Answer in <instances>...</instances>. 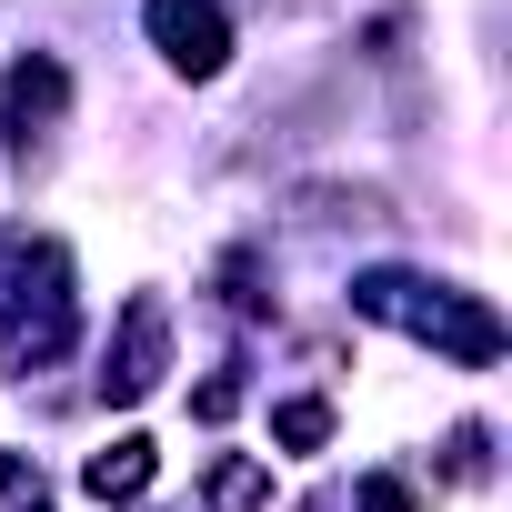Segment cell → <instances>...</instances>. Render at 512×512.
<instances>
[{
    "mask_svg": "<svg viewBox=\"0 0 512 512\" xmlns=\"http://www.w3.org/2000/svg\"><path fill=\"white\" fill-rule=\"evenodd\" d=\"M352 312H372V322H392V332H412V342H432V352H452V362H502V322L472 302V292H442V282H412V272H362L352 282Z\"/></svg>",
    "mask_w": 512,
    "mask_h": 512,
    "instance_id": "cell-1",
    "label": "cell"
},
{
    "mask_svg": "<svg viewBox=\"0 0 512 512\" xmlns=\"http://www.w3.org/2000/svg\"><path fill=\"white\" fill-rule=\"evenodd\" d=\"M11 262H21V282H11V312H0V372L31 382L81 332V312H71V251L61 241H31V251H11Z\"/></svg>",
    "mask_w": 512,
    "mask_h": 512,
    "instance_id": "cell-2",
    "label": "cell"
},
{
    "mask_svg": "<svg viewBox=\"0 0 512 512\" xmlns=\"http://www.w3.org/2000/svg\"><path fill=\"white\" fill-rule=\"evenodd\" d=\"M141 31H151V51H161L181 81H221V61H231L221 0H141Z\"/></svg>",
    "mask_w": 512,
    "mask_h": 512,
    "instance_id": "cell-3",
    "label": "cell"
},
{
    "mask_svg": "<svg viewBox=\"0 0 512 512\" xmlns=\"http://www.w3.org/2000/svg\"><path fill=\"white\" fill-rule=\"evenodd\" d=\"M161 372H171V312L141 292V302L121 312V342H111V362H101V402H141Z\"/></svg>",
    "mask_w": 512,
    "mask_h": 512,
    "instance_id": "cell-4",
    "label": "cell"
},
{
    "mask_svg": "<svg viewBox=\"0 0 512 512\" xmlns=\"http://www.w3.org/2000/svg\"><path fill=\"white\" fill-rule=\"evenodd\" d=\"M61 101H71L61 61H11V81H0V111H11V141H21V151L61 121Z\"/></svg>",
    "mask_w": 512,
    "mask_h": 512,
    "instance_id": "cell-5",
    "label": "cell"
},
{
    "mask_svg": "<svg viewBox=\"0 0 512 512\" xmlns=\"http://www.w3.org/2000/svg\"><path fill=\"white\" fill-rule=\"evenodd\" d=\"M81 482H91V502H141V492H151V442H141V432H121L111 452H91V462H81Z\"/></svg>",
    "mask_w": 512,
    "mask_h": 512,
    "instance_id": "cell-6",
    "label": "cell"
},
{
    "mask_svg": "<svg viewBox=\"0 0 512 512\" xmlns=\"http://www.w3.org/2000/svg\"><path fill=\"white\" fill-rule=\"evenodd\" d=\"M211 512H272V462H251V452H231V462H211Z\"/></svg>",
    "mask_w": 512,
    "mask_h": 512,
    "instance_id": "cell-7",
    "label": "cell"
},
{
    "mask_svg": "<svg viewBox=\"0 0 512 512\" xmlns=\"http://www.w3.org/2000/svg\"><path fill=\"white\" fill-rule=\"evenodd\" d=\"M272 442H282V452H322V442H332V402H282V412H272Z\"/></svg>",
    "mask_w": 512,
    "mask_h": 512,
    "instance_id": "cell-8",
    "label": "cell"
},
{
    "mask_svg": "<svg viewBox=\"0 0 512 512\" xmlns=\"http://www.w3.org/2000/svg\"><path fill=\"white\" fill-rule=\"evenodd\" d=\"M362 512H422V492L402 472H362Z\"/></svg>",
    "mask_w": 512,
    "mask_h": 512,
    "instance_id": "cell-9",
    "label": "cell"
},
{
    "mask_svg": "<svg viewBox=\"0 0 512 512\" xmlns=\"http://www.w3.org/2000/svg\"><path fill=\"white\" fill-rule=\"evenodd\" d=\"M191 412H201V422H231V412H241V382H231V372H211V382L191 392Z\"/></svg>",
    "mask_w": 512,
    "mask_h": 512,
    "instance_id": "cell-10",
    "label": "cell"
},
{
    "mask_svg": "<svg viewBox=\"0 0 512 512\" xmlns=\"http://www.w3.org/2000/svg\"><path fill=\"white\" fill-rule=\"evenodd\" d=\"M21 492H41V482H31V462H21V452H0V502H21Z\"/></svg>",
    "mask_w": 512,
    "mask_h": 512,
    "instance_id": "cell-11",
    "label": "cell"
},
{
    "mask_svg": "<svg viewBox=\"0 0 512 512\" xmlns=\"http://www.w3.org/2000/svg\"><path fill=\"white\" fill-rule=\"evenodd\" d=\"M31 512H41V502H31Z\"/></svg>",
    "mask_w": 512,
    "mask_h": 512,
    "instance_id": "cell-12",
    "label": "cell"
}]
</instances>
